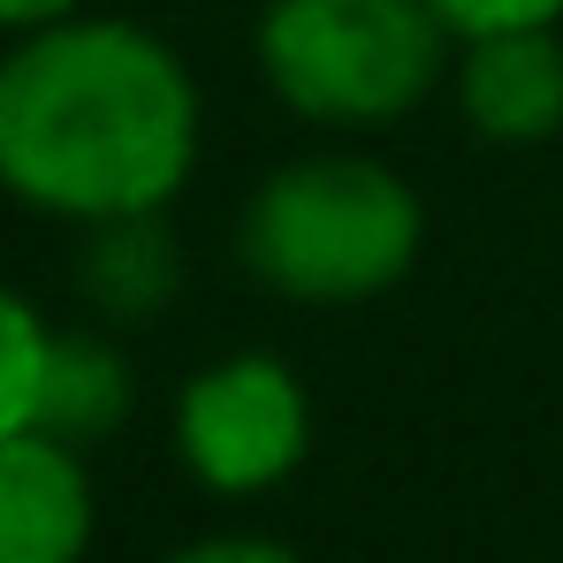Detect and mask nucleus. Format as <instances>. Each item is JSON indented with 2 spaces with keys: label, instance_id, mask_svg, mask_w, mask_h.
I'll return each mask as SVG.
<instances>
[{
  "label": "nucleus",
  "instance_id": "nucleus-1",
  "mask_svg": "<svg viewBox=\"0 0 563 563\" xmlns=\"http://www.w3.org/2000/svg\"><path fill=\"white\" fill-rule=\"evenodd\" d=\"M198 145L206 99L161 31L77 8L0 38V190L23 213L69 229L168 213Z\"/></svg>",
  "mask_w": 563,
  "mask_h": 563
},
{
  "label": "nucleus",
  "instance_id": "nucleus-2",
  "mask_svg": "<svg viewBox=\"0 0 563 563\" xmlns=\"http://www.w3.org/2000/svg\"><path fill=\"white\" fill-rule=\"evenodd\" d=\"M427 252V206L404 168L358 145L297 153L252 190L236 221V260L260 289L289 305H374L419 267Z\"/></svg>",
  "mask_w": 563,
  "mask_h": 563
},
{
  "label": "nucleus",
  "instance_id": "nucleus-3",
  "mask_svg": "<svg viewBox=\"0 0 563 563\" xmlns=\"http://www.w3.org/2000/svg\"><path fill=\"white\" fill-rule=\"evenodd\" d=\"M252 62L297 122L388 130L450 85L457 38L427 0H267Z\"/></svg>",
  "mask_w": 563,
  "mask_h": 563
},
{
  "label": "nucleus",
  "instance_id": "nucleus-4",
  "mask_svg": "<svg viewBox=\"0 0 563 563\" xmlns=\"http://www.w3.org/2000/svg\"><path fill=\"white\" fill-rule=\"evenodd\" d=\"M168 442L206 495L260 503L312 457V388L282 351H221L176 388Z\"/></svg>",
  "mask_w": 563,
  "mask_h": 563
},
{
  "label": "nucleus",
  "instance_id": "nucleus-5",
  "mask_svg": "<svg viewBox=\"0 0 563 563\" xmlns=\"http://www.w3.org/2000/svg\"><path fill=\"white\" fill-rule=\"evenodd\" d=\"M99 541L92 465L77 442L23 427L0 442V563H85Z\"/></svg>",
  "mask_w": 563,
  "mask_h": 563
},
{
  "label": "nucleus",
  "instance_id": "nucleus-6",
  "mask_svg": "<svg viewBox=\"0 0 563 563\" xmlns=\"http://www.w3.org/2000/svg\"><path fill=\"white\" fill-rule=\"evenodd\" d=\"M457 114L487 145H549L563 130V31H495L457 38L450 69Z\"/></svg>",
  "mask_w": 563,
  "mask_h": 563
},
{
  "label": "nucleus",
  "instance_id": "nucleus-7",
  "mask_svg": "<svg viewBox=\"0 0 563 563\" xmlns=\"http://www.w3.org/2000/svg\"><path fill=\"white\" fill-rule=\"evenodd\" d=\"M77 289L99 320L137 328L153 312L176 305L184 289V244L168 229V213H130V221H99L85 229V260H77Z\"/></svg>",
  "mask_w": 563,
  "mask_h": 563
},
{
  "label": "nucleus",
  "instance_id": "nucleus-8",
  "mask_svg": "<svg viewBox=\"0 0 563 563\" xmlns=\"http://www.w3.org/2000/svg\"><path fill=\"white\" fill-rule=\"evenodd\" d=\"M137 411V366L107 328H54V358H46V396H38V427L92 450L122 419Z\"/></svg>",
  "mask_w": 563,
  "mask_h": 563
},
{
  "label": "nucleus",
  "instance_id": "nucleus-9",
  "mask_svg": "<svg viewBox=\"0 0 563 563\" xmlns=\"http://www.w3.org/2000/svg\"><path fill=\"white\" fill-rule=\"evenodd\" d=\"M46 358H54V320L0 282V442L38 427V396H46Z\"/></svg>",
  "mask_w": 563,
  "mask_h": 563
},
{
  "label": "nucleus",
  "instance_id": "nucleus-10",
  "mask_svg": "<svg viewBox=\"0 0 563 563\" xmlns=\"http://www.w3.org/2000/svg\"><path fill=\"white\" fill-rule=\"evenodd\" d=\"M450 38H495V31H563V0H427Z\"/></svg>",
  "mask_w": 563,
  "mask_h": 563
},
{
  "label": "nucleus",
  "instance_id": "nucleus-11",
  "mask_svg": "<svg viewBox=\"0 0 563 563\" xmlns=\"http://www.w3.org/2000/svg\"><path fill=\"white\" fill-rule=\"evenodd\" d=\"M161 563H305V556L275 533H198L184 549H168Z\"/></svg>",
  "mask_w": 563,
  "mask_h": 563
},
{
  "label": "nucleus",
  "instance_id": "nucleus-12",
  "mask_svg": "<svg viewBox=\"0 0 563 563\" xmlns=\"http://www.w3.org/2000/svg\"><path fill=\"white\" fill-rule=\"evenodd\" d=\"M77 8H92V0H0V38L38 31V23H54V15H77Z\"/></svg>",
  "mask_w": 563,
  "mask_h": 563
}]
</instances>
